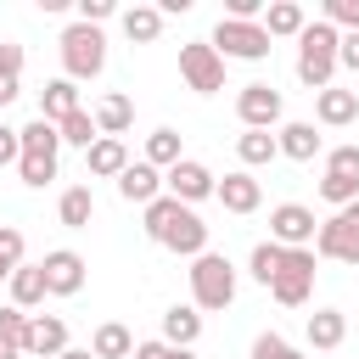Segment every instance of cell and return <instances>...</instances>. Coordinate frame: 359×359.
Here are the masks:
<instances>
[{
  "mask_svg": "<svg viewBox=\"0 0 359 359\" xmlns=\"http://www.w3.org/2000/svg\"><path fill=\"white\" fill-rule=\"evenodd\" d=\"M157 247H168V252H180V258H202L208 252V224L196 219V208H185V202H174L168 191L157 196V202H146V224H140Z\"/></svg>",
  "mask_w": 359,
  "mask_h": 359,
  "instance_id": "obj_1",
  "label": "cell"
},
{
  "mask_svg": "<svg viewBox=\"0 0 359 359\" xmlns=\"http://www.w3.org/2000/svg\"><path fill=\"white\" fill-rule=\"evenodd\" d=\"M17 174H22V185L28 191H45L50 180H56V157H62V135H56V123H45V118H34V123H22L17 129Z\"/></svg>",
  "mask_w": 359,
  "mask_h": 359,
  "instance_id": "obj_2",
  "label": "cell"
},
{
  "mask_svg": "<svg viewBox=\"0 0 359 359\" xmlns=\"http://www.w3.org/2000/svg\"><path fill=\"white\" fill-rule=\"evenodd\" d=\"M337 28L331 22H309L303 34H297V79L320 95V90H331V79H337Z\"/></svg>",
  "mask_w": 359,
  "mask_h": 359,
  "instance_id": "obj_3",
  "label": "cell"
},
{
  "mask_svg": "<svg viewBox=\"0 0 359 359\" xmlns=\"http://www.w3.org/2000/svg\"><path fill=\"white\" fill-rule=\"evenodd\" d=\"M230 303H236V264L224 252L191 258V309L213 314V309H230Z\"/></svg>",
  "mask_w": 359,
  "mask_h": 359,
  "instance_id": "obj_4",
  "label": "cell"
},
{
  "mask_svg": "<svg viewBox=\"0 0 359 359\" xmlns=\"http://www.w3.org/2000/svg\"><path fill=\"white\" fill-rule=\"evenodd\" d=\"M56 50H62V79H73V84L79 79H101V67H107V34L90 28V22H67Z\"/></svg>",
  "mask_w": 359,
  "mask_h": 359,
  "instance_id": "obj_5",
  "label": "cell"
},
{
  "mask_svg": "<svg viewBox=\"0 0 359 359\" xmlns=\"http://www.w3.org/2000/svg\"><path fill=\"white\" fill-rule=\"evenodd\" d=\"M314 269H320L314 247H286V258H280V275L269 280L275 303H280V309H303V303L314 297Z\"/></svg>",
  "mask_w": 359,
  "mask_h": 359,
  "instance_id": "obj_6",
  "label": "cell"
},
{
  "mask_svg": "<svg viewBox=\"0 0 359 359\" xmlns=\"http://www.w3.org/2000/svg\"><path fill=\"white\" fill-rule=\"evenodd\" d=\"M314 258L359 264V202H348V208H337L331 219H320V230H314Z\"/></svg>",
  "mask_w": 359,
  "mask_h": 359,
  "instance_id": "obj_7",
  "label": "cell"
},
{
  "mask_svg": "<svg viewBox=\"0 0 359 359\" xmlns=\"http://www.w3.org/2000/svg\"><path fill=\"white\" fill-rule=\"evenodd\" d=\"M224 62H264L269 50H275V39L264 34V22H230V17H219V28H213V39H208Z\"/></svg>",
  "mask_w": 359,
  "mask_h": 359,
  "instance_id": "obj_8",
  "label": "cell"
},
{
  "mask_svg": "<svg viewBox=\"0 0 359 359\" xmlns=\"http://www.w3.org/2000/svg\"><path fill=\"white\" fill-rule=\"evenodd\" d=\"M180 79L196 95H219L224 90V56L208 39H191V45H180Z\"/></svg>",
  "mask_w": 359,
  "mask_h": 359,
  "instance_id": "obj_9",
  "label": "cell"
},
{
  "mask_svg": "<svg viewBox=\"0 0 359 359\" xmlns=\"http://www.w3.org/2000/svg\"><path fill=\"white\" fill-rule=\"evenodd\" d=\"M236 118H241V129H280L286 101H280L275 84H241V95H236Z\"/></svg>",
  "mask_w": 359,
  "mask_h": 359,
  "instance_id": "obj_10",
  "label": "cell"
},
{
  "mask_svg": "<svg viewBox=\"0 0 359 359\" xmlns=\"http://www.w3.org/2000/svg\"><path fill=\"white\" fill-rule=\"evenodd\" d=\"M213 185H219V174H213L208 163H196V157H180V163L163 174V191H168L174 202H185V208H191V202H208Z\"/></svg>",
  "mask_w": 359,
  "mask_h": 359,
  "instance_id": "obj_11",
  "label": "cell"
},
{
  "mask_svg": "<svg viewBox=\"0 0 359 359\" xmlns=\"http://www.w3.org/2000/svg\"><path fill=\"white\" fill-rule=\"evenodd\" d=\"M314 230H320L314 208H303V202L269 208V241H275V247H314Z\"/></svg>",
  "mask_w": 359,
  "mask_h": 359,
  "instance_id": "obj_12",
  "label": "cell"
},
{
  "mask_svg": "<svg viewBox=\"0 0 359 359\" xmlns=\"http://www.w3.org/2000/svg\"><path fill=\"white\" fill-rule=\"evenodd\" d=\"M39 269H45V292H50V297H79V292H84V269H90V264H84L73 247H56V252H45V258H39Z\"/></svg>",
  "mask_w": 359,
  "mask_h": 359,
  "instance_id": "obj_13",
  "label": "cell"
},
{
  "mask_svg": "<svg viewBox=\"0 0 359 359\" xmlns=\"http://www.w3.org/2000/svg\"><path fill=\"white\" fill-rule=\"evenodd\" d=\"M62 348H67V320H62V314H28L22 353H28V359H56Z\"/></svg>",
  "mask_w": 359,
  "mask_h": 359,
  "instance_id": "obj_14",
  "label": "cell"
},
{
  "mask_svg": "<svg viewBox=\"0 0 359 359\" xmlns=\"http://www.w3.org/2000/svg\"><path fill=\"white\" fill-rule=\"evenodd\" d=\"M213 196L224 202V213H241V219H247V213H258V202H264V185H258L247 168H236V174H224V180L213 185Z\"/></svg>",
  "mask_w": 359,
  "mask_h": 359,
  "instance_id": "obj_15",
  "label": "cell"
},
{
  "mask_svg": "<svg viewBox=\"0 0 359 359\" xmlns=\"http://www.w3.org/2000/svg\"><path fill=\"white\" fill-rule=\"evenodd\" d=\"M320 146H325V140H320V129H314V123H303V118H292V123H280V129H275V151H280V157H292V163H314V157H320Z\"/></svg>",
  "mask_w": 359,
  "mask_h": 359,
  "instance_id": "obj_16",
  "label": "cell"
},
{
  "mask_svg": "<svg viewBox=\"0 0 359 359\" xmlns=\"http://www.w3.org/2000/svg\"><path fill=\"white\" fill-rule=\"evenodd\" d=\"M314 118H320L325 129H348V123L359 118V90H342V84L320 90V95H314Z\"/></svg>",
  "mask_w": 359,
  "mask_h": 359,
  "instance_id": "obj_17",
  "label": "cell"
},
{
  "mask_svg": "<svg viewBox=\"0 0 359 359\" xmlns=\"http://www.w3.org/2000/svg\"><path fill=\"white\" fill-rule=\"evenodd\" d=\"M95 135H112V140H123V129L135 123V101L123 95V90H107L101 101H95Z\"/></svg>",
  "mask_w": 359,
  "mask_h": 359,
  "instance_id": "obj_18",
  "label": "cell"
},
{
  "mask_svg": "<svg viewBox=\"0 0 359 359\" xmlns=\"http://www.w3.org/2000/svg\"><path fill=\"white\" fill-rule=\"evenodd\" d=\"M258 22H264V34H269V39H297V34L309 28V11H303L297 0H269Z\"/></svg>",
  "mask_w": 359,
  "mask_h": 359,
  "instance_id": "obj_19",
  "label": "cell"
},
{
  "mask_svg": "<svg viewBox=\"0 0 359 359\" xmlns=\"http://www.w3.org/2000/svg\"><path fill=\"white\" fill-rule=\"evenodd\" d=\"M118 196L146 208V202H157V196H163V174H157L151 163H129V168L118 174Z\"/></svg>",
  "mask_w": 359,
  "mask_h": 359,
  "instance_id": "obj_20",
  "label": "cell"
},
{
  "mask_svg": "<svg viewBox=\"0 0 359 359\" xmlns=\"http://www.w3.org/2000/svg\"><path fill=\"white\" fill-rule=\"evenodd\" d=\"M84 168H90L95 180H118V174L129 168V146H123V140H112V135H101V140L84 151Z\"/></svg>",
  "mask_w": 359,
  "mask_h": 359,
  "instance_id": "obj_21",
  "label": "cell"
},
{
  "mask_svg": "<svg viewBox=\"0 0 359 359\" xmlns=\"http://www.w3.org/2000/svg\"><path fill=\"white\" fill-rule=\"evenodd\" d=\"M303 331H309V348L331 353V348H342V337H348V314H342V309H314Z\"/></svg>",
  "mask_w": 359,
  "mask_h": 359,
  "instance_id": "obj_22",
  "label": "cell"
},
{
  "mask_svg": "<svg viewBox=\"0 0 359 359\" xmlns=\"http://www.w3.org/2000/svg\"><path fill=\"white\" fill-rule=\"evenodd\" d=\"M79 107H84V101H79V84H73V79H50V84L39 90V118H45V123H62V118L79 112Z\"/></svg>",
  "mask_w": 359,
  "mask_h": 359,
  "instance_id": "obj_23",
  "label": "cell"
},
{
  "mask_svg": "<svg viewBox=\"0 0 359 359\" xmlns=\"http://www.w3.org/2000/svg\"><path fill=\"white\" fill-rule=\"evenodd\" d=\"M196 337H202V314H196L191 303L163 309V342H174V348H196Z\"/></svg>",
  "mask_w": 359,
  "mask_h": 359,
  "instance_id": "obj_24",
  "label": "cell"
},
{
  "mask_svg": "<svg viewBox=\"0 0 359 359\" xmlns=\"http://www.w3.org/2000/svg\"><path fill=\"white\" fill-rule=\"evenodd\" d=\"M56 219H62L67 230H90V219H95V191H90V185H67L62 202H56Z\"/></svg>",
  "mask_w": 359,
  "mask_h": 359,
  "instance_id": "obj_25",
  "label": "cell"
},
{
  "mask_svg": "<svg viewBox=\"0 0 359 359\" xmlns=\"http://www.w3.org/2000/svg\"><path fill=\"white\" fill-rule=\"evenodd\" d=\"M6 286H11V309H22V314H28V309H39V303L50 297V292H45V269H39V264H22Z\"/></svg>",
  "mask_w": 359,
  "mask_h": 359,
  "instance_id": "obj_26",
  "label": "cell"
},
{
  "mask_svg": "<svg viewBox=\"0 0 359 359\" xmlns=\"http://www.w3.org/2000/svg\"><path fill=\"white\" fill-rule=\"evenodd\" d=\"M22 45L17 39H0V107H11L22 95Z\"/></svg>",
  "mask_w": 359,
  "mask_h": 359,
  "instance_id": "obj_27",
  "label": "cell"
},
{
  "mask_svg": "<svg viewBox=\"0 0 359 359\" xmlns=\"http://www.w3.org/2000/svg\"><path fill=\"white\" fill-rule=\"evenodd\" d=\"M180 157H185V146H180V129H151V135H146V157H140V163H151L157 174H168Z\"/></svg>",
  "mask_w": 359,
  "mask_h": 359,
  "instance_id": "obj_28",
  "label": "cell"
},
{
  "mask_svg": "<svg viewBox=\"0 0 359 359\" xmlns=\"http://www.w3.org/2000/svg\"><path fill=\"white\" fill-rule=\"evenodd\" d=\"M236 157H241V163H247V174H252V168L275 163L280 151H275V135H269V129H241V135H236Z\"/></svg>",
  "mask_w": 359,
  "mask_h": 359,
  "instance_id": "obj_29",
  "label": "cell"
},
{
  "mask_svg": "<svg viewBox=\"0 0 359 359\" xmlns=\"http://www.w3.org/2000/svg\"><path fill=\"white\" fill-rule=\"evenodd\" d=\"M90 353H95V359H129V353H135V337H129V325H118V320L95 325V337H90Z\"/></svg>",
  "mask_w": 359,
  "mask_h": 359,
  "instance_id": "obj_30",
  "label": "cell"
},
{
  "mask_svg": "<svg viewBox=\"0 0 359 359\" xmlns=\"http://www.w3.org/2000/svg\"><path fill=\"white\" fill-rule=\"evenodd\" d=\"M123 34H129V45H157L163 11H157V6H129V11H123Z\"/></svg>",
  "mask_w": 359,
  "mask_h": 359,
  "instance_id": "obj_31",
  "label": "cell"
},
{
  "mask_svg": "<svg viewBox=\"0 0 359 359\" xmlns=\"http://www.w3.org/2000/svg\"><path fill=\"white\" fill-rule=\"evenodd\" d=\"M56 135H62V146H79V151H90V146L101 140V135H95V118H90L84 107H79V112H67V118L56 123Z\"/></svg>",
  "mask_w": 359,
  "mask_h": 359,
  "instance_id": "obj_32",
  "label": "cell"
},
{
  "mask_svg": "<svg viewBox=\"0 0 359 359\" xmlns=\"http://www.w3.org/2000/svg\"><path fill=\"white\" fill-rule=\"evenodd\" d=\"M280 258H286V247H275V241H258V247H252V258H247V275H252L258 286H269V280L280 275Z\"/></svg>",
  "mask_w": 359,
  "mask_h": 359,
  "instance_id": "obj_33",
  "label": "cell"
},
{
  "mask_svg": "<svg viewBox=\"0 0 359 359\" xmlns=\"http://www.w3.org/2000/svg\"><path fill=\"white\" fill-rule=\"evenodd\" d=\"M22 331H28V314L0 309V359H22Z\"/></svg>",
  "mask_w": 359,
  "mask_h": 359,
  "instance_id": "obj_34",
  "label": "cell"
},
{
  "mask_svg": "<svg viewBox=\"0 0 359 359\" xmlns=\"http://www.w3.org/2000/svg\"><path fill=\"white\" fill-rule=\"evenodd\" d=\"M22 252H28L22 230H17V224H0V280H11V275L22 269Z\"/></svg>",
  "mask_w": 359,
  "mask_h": 359,
  "instance_id": "obj_35",
  "label": "cell"
},
{
  "mask_svg": "<svg viewBox=\"0 0 359 359\" xmlns=\"http://www.w3.org/2000/svg\"><path fill=\"white\" fill-rule=\"evenodd\" d=\"M252 359H303V348H292L280 331H258L252 337Z\"/></svg>",
  "mask_w": 359,
  "mask_h": 359,
  "instance_id": "obj_36",
  "label": "cell"
},
{
  "mask_svg": "<svg viewBox=\"0 0 359 359\" xmlns=\"http://www.w3.org/2000/svg\"><path fill=\"white\" fill-rule=\"evenodd\" d=\"M325 174L359 180V146H353V140H348V146H331V151H325Z\"/></svg>",
  "mask_w": 359,
  "mask_h": 359,
  "instance_id": "obj_37",
  "label": "cell"
},
{
  "mask_svg": "<svg viewBox=\"0 0 359 359\" xmlns=\"http://www.w3.org/2000/svg\"><path fill=\"white\" fill-rule=\"evenodd\" d=\"M320 22H331L337 34H359V0H325Z\"/></svg>",
  "mask_w": 359,
  "mask_h": 359,
  "instance_id": "obj_38",
  "label": "cell"
},
{
  "mask_svg": "<svg viewBox=\"0 0 359 359\" xmlns=\"http://www.w3.org/2000/svg\"><path fill=\"white\" fill-rule=\"evenodd\" d=\"M320 202H331V208L359 202V180H337V174H325V180H320Z\"/></svg>",
  "mask_w": 359,
  "mask_h": 359,
  "instance_id": "obj_39",
  "label": "cell"
},
{
  "mask_svg": "<svg viewBox=\"0 0 359 359\" xmlns=\"http://www.w3.org/2000/svg\"><path fill=\"white\" fill-rule=\"evenodd\" d=\"M129 359H196V353H191V348H174V342H163V337H151V342H135Z\"/></svg>",
  "mask_w": 359,
  "mask_h": 359,
  "instance_id": "obj_40",
  "label": "cell"
},
{
  "mask_svg": "<svg viewBox=\"0 0 359 359\" xmlns=\"http://www.w3.org/2000/svg\"><path fill=\"white\" fill-rule=\"evenodd\" d=\"M112 11H118L112 0H79V22H90V28H101Z\"/></svg>",
  "mask_w": 359,
  "mask_h": 359,
  "instance_id": "obj_41",
  "label": "cell"
},
{
  "mask_svg": "<svg viewBox=\"0 0 359 359\" xmlns=\"http://www.w3.org/2000/svg\"><path fill=\"white\" fill-rule=\"evenodd\" d=\"M337 67L359 73V34H342V39H337Z\"/></svg>",
  "mask_w": 359,
  "mask_h": 359,
  "instance_id": "obj_42",
  "label": "cell"
},
{
  "mask_svg": "<svg viewBox=\"0 0 359 359\" xmlns=\"http://www.w3.org/2000/svg\"><path fill=\"white\" fill-rule=\"evenodd\" d=\"M17 151H22V146H17V129H11V123H0V168H6V163H17Z\"/></svg>",
  "mask_w": 359,
  "mask_h": 359,
  "instance_id": "obj_43",
  "label": "cell"
},
{
  "mask_svg": "<svg viewBox=\"0 0 359 359\" xmlns=\"http://www.w3.org/2000/svg\"><path fill=\"white\" fill-rule=\"evenodd\" d=\"M56 359H95V353H90V348H62Z\"/></svg>",
  "mask_w": 359,
  "mask_h": 359,
  "instance_id": "obj_44",
  "label": "cell"
}]
</instances>
